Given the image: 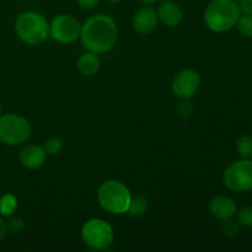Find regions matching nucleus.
Here are the masks:
<instances>
[{
  "label": "nucleus",
  "mask_w": 252,
  "mask_h": 252,
  "mask_svg": "<svg viewBox=\"0 0 252 252\" xmlns=\"http://www.w3.org/2000/svg\"><path fill=\"white\" fill-rule=\"evenodd\" d=\"M240 12L234 0H213L204 10V22L209 30L221 33L235 26Z\"/></svg>",
  "instance_id": "f03ea898"
},
{
  "label": "nucleus",
  "mask_w": 252,
  "mask_h": 252,
  "mask_svg": "<svg viewBox=\"0 0 252 252\" xmlns=\"http://www.w3.org/2000/svg\"><path fill=\"white\" fill-rule=\"evenodd\" d=\"M62 149H63V142L57 137L49 138L46 142V145H44V150H46L47 155H52V157L58 155L62 152Z\"/></svg>",
  "instance_id": "6ab92c4d"
},
{
  "label": "nucleus",
  "mask_w": 252,
  "mask_h": 252,
  "mask_svg": "<svg viewBox=\"0 0 252 252\" xmlns=\"http://www.w3.org/2000/svg\"><path fill=\"white\" fill-rule=\"evenodd\" d=\"M0 116H1V106H0Z\"/></svg>",
  "instance_id": "c85d7f7f"
},
{
  "label": "nucleus",
  "mask_w": 252,
  "mask_h": 252,
  "mask_svg": "<svg viewBox=\"0 0 252 252\" xmlns=\"http://www.w3.org/2000/svg\"><path fill=\"white\" fill-rule=\"evenodd\" d=\"M47 153L39 145H27L20 153V162L27 169H39L46 162Z\"/></svg>",
  "instance_id": "f8f14e48"
},
{
  "label": "nucleus",
  "mask_w": 252,
  "mask_h": 252,
  "mask_svg": "<svg viewBox=\"0 0 252 252\" xmlns=\"http://www.w3.org/2000/svg\"><path fill=\"white\" fill-rule=\"evenodd\" d=\"M225 225H224V234L229 238H234L239 234L240 231V224L239 221L233 220V218L229 219V220H225Z\"/></svg>",
  "instance_id": "412c9836"
},
{
  "label": "nucleus",
  "mask_w": 252,
  "mask_h": 252,
  "mask_svg": "<svg viewBox=\"0 0 252 252\" xmlns=\"http://www.w3.org/2000/svg\"><path fill=\"white\" fill-rule=\"evenodd\" d=\"M235 26L241 36L246 37V38H252V15L244 14L243 16H239Z\"/></svg>",
  "instance_id": "a211bd4d"
},
{
  "label": "nucleus",
  "mask_w": 252,
  "mask_h": 252,
  "mask_svg": "<svg viewBox=\"0 0 252 252\" xmlns=\"http://www.w3.org/2000/svg\"><path fill=\"white\" fill-rule=\"evenodd\" d=\"M158 17L161 20L162 24L169 27H175L181 22L182 10L176 2L171 0H165L159 5L158 9Z\"/></svg>",
  "instance_id": "ddd939ff"
},
{
  "label": "nucleus",
  "mask_w": 252,
  "mask_h": 252,
  "mask_svg": "<svg viewBox=\"0 0 252 252\" xmlns=\"http://www.w3.org/2000/svg\"><path fill=\"white\" fill-rule=\"evenodd\" d=\"M226 189L234 192H248L252 189V160L241 159L228 165L223 174Z\"/></svg>",
  "instance_id": "423d86ee"
},
{
  "label": "nucleus",
  "mask_w": 252,
  "mask_h": 252,
  "mask_svg": "<svg viewBox=\"0 0 252 252\" xmlns=\"http://www.w3.org/2000/svg\"><path fill=\"white\" fill-rule=\"evenodd\" d=\"M83 240L89 248L94 250H106L113 243L112 226L102 219H90L86 221L81 229Z\"/></svg>",
  "instance_id": "0eeeda50"
},
{
  "label": "nucleus",
  "mask_w": 252,
  "mask_h": 252,
  "mask_svg": "<svg viewBox=\"0 0 252 252\" xmlns=\"http://www.w3.org/2000/svg\"><path fill=\"white\" fill-rule=\"evenodd\" d=\"M201 85V78L198 73L192 69L181 70L174 78L171 84L172 93L181 100H189L198 91Z\"/></svg>",
  "instance_id": "1a4fd4ad"
},
{
  "label": "nucleus",
  "mask_w": 252,
  "mask_h": 252,
  "mask_svg": "<svg viewBox=\"0 0 252 252\" xmlns=\"http://www.w3.org/2000/svg\"><path fill=\"white\" fill-rule=\"evenodd\" d=\"M238 214V221L240 225L246 226V228H252V206L243 207Z\"/></svg>",
  "instance_id": "aec40b11"
},
{
  "label": "nucleus",
  "mask_w": 252,
  "mask_h": 252,
  "mask_svg": "<svg viewBox=\"0 0 252 252\" xmlns=\"http://www.w3.org/2000/svg\"><path fill=\"white\" fill-rule=\"evenodd\" d=\"M236 150L243 159L252 158V135L244 134L236 140Z\"/></svg>",
  "instance_id": "f3484780"
},
{
  "label": "nucleus",
  "mask_w": 252,
  "mask_h": 252,
  "mask_svg": "<svg viewBox=\"0 0 252 252\" xmlns=\"http://www.w3.org/2000/svg\"><path fill=\"white\" fill-rule=\"evenodd\" d=\"M6 231H7V225L5 224V221L0 218V241H1L2 238L6 235Z\"/></svg>",
  "instance_id": "a878e982"
},
{
  "label": "nucleus",
  "mask_w": 252,
  "mask_h": 252,
  "mask_svg": "<svg viewBox=\"0 0 252 252\" xmlns=\"http://www.w3.org/2000/svg\"><path fill=\"white\" fill-rule=\"evenodd\" d=\"M24 226L25 224L21 219H12V220L9 221L7 228H9L12 233H19V231H21L22 229H24Z\"/></svg>",
  "instance_id": "5701e85b"
},
{
  "label": "nucleus",
  "mask_w": 252,
  "mask_h": 252,
  "mask_svg": "<svg viewBox=\"0 0 252 252\" xmlns=\"http://www.w3.org/2000/svg\"><path fill=\"white\" fill-rule=\"evenodd\" d=\"M78 69L84 76H94L100 69V59L94 52H88L79 57Z\"/></svg>",
  "instance_id": "4468645a"
},
{
  "label": "nucleus",
  "mask_w": 252,
  "mask_h": 252,
  "mask_svg": "<svg viewBox=\"0 0 252 252\" xmlns=\"http://www.w3.org/2000/svg\"><path fill=\"white\" fill-rule=\"evenodd\" d=\"M80 31L81 25L71 15H58L49 25V33L59 43H73L80 37Z\"/></svg>",
  "instance_id": "6e6552de"
},
{
  "label": "nucleus",
  "mask_w": 252,
  "mask_h": 252,
  "mask_svg": "<svg viewBox=\"0 0 252 252\" xmlns=\"http://www.w3.org/2000/svg\"><path fill=\"white\" fill-rule=\"evenodd\" d=\"M76 2H78V5L81 7V9L88 10V9H94L95 6H97L100 0H76Z\"/></svg>",
  "instance_id": "b1692460"
},
{
  "label": "nucleus",
  "mask_w": 252,
  "mask_h": 252,
  "mask_svg": "<svg viewBox=\"0 0 252 252\" xmlns=\"http://www.w3.org/2000/svg\"><path fill=\"white\" fill-rule=\"evenodd\" d=\"M31 135V126L25 117L15 113L0 116V142L17 145L26 142Z\"/></svg>",
  "instance_id": "39448f33"
},
{
  "label": "nucleus",
  "mask_w": 252,
  "mask_h": 252,
  "mask_svg": "<svg viewBox=\"0 0 252 252\" xmlns=\"http://www.w3.org/2000/svg\"><path fill=\"white\" fill-rule=\"evenodd\" d=\"M17 209V198L12 193H5L0 198V213L4 217H11Z\"/></svg>",
  "instance_id": "dca6fc26"
},
{
  "label": "nucleus",
  "mask_w": 252,
  "mask_h": 252,
  "mask_svg": "<svg viewBox=\"0 0 252 252\" xmlns=\"http://www.w3.org/2000/svg\"><path fill=\"white\" fill-rule=\"evenodd\" d=\"M107 2H110V4H118V2L121 1V0H106Z\"/></svg>",
  "instance_id": "cd10ccee"
},
{
  "label": "nucleus",
  "mask_w": 252,
  "mask_h": 252,
  "mask_svg": "<svg viewBox=\"0 0 252 252\" xmlns=\"http://www.w3.org/2000/svg\"><path fill=\"white\" fill-rule=\"evenodd\" d=\"M234 1H240V0H234Z\"/></svg>",
  "instance_id": "c756f323"
},
{
  "label": "nucleus",
  "mask_w": 252,
  "mask_h": 252,
  "mask_svg": "<svg viewBox=\"0 0 252 252\" xmlns=\"http://www.w3.org/2000/svg\"><path fill=\"white\" fill-rule=\"evenodd\" d=\"M148 202L144 197L135 196L130 198L129 206H128L127 213L132 217H142L147 213Z\"/></svg>",
  "instance_id": "2eb2a0df"
},
{
  "label": "nucleus",
  "mask_w": 252,
  "mask_h": 252,
  "mask_svg": "<svg viewBox=\"0 0 252 252\" xmlns=\"http://www.w3.org/2000/svg\"><path fill=\"white\" fill-rule=\"evenodd\" d=\"M240 11L246 15H252V0H240Z\"/></svg>",
  "instance_id": "393cba45"
},
{
  "label": "nucleus",
  "mask_w": 252,
  "mask_h": 252,
  "mask_svg": "<svg viewBox=\"0 0 252 252\" xmlns=\"http://www.w3.org/2000/svg\"><path fill=\"white\" fill-rule=\"evenodd\" d=\"M100 206L112 214L127 213L132 196L125 184L117 180H107L100 186L97 192Z\"/></svg>",
  "instance_id": "20e7f679"
},
{
  "label": "nucleus",
  "mask_w": 252,
  "mask_h": 252,
  "mask_svg": "<svg viewBox=\"0 0 252 252\" xmlns=\"http://www.w3.org/2000/svg\"><path fill=\"white\" fill-rule=\"evenodd\" d=\"M117 36V24L108 15L98 14L91 16L81 26L80 38L84 47L96 54L110 51L115 46Z\"/></svg>",
  "instance_id": "f257e3e1"
},
{
  "label": "nucleus",
  "mask_w": 252,
  "mask_h": 252,
  "mask_svg": "<svg viewBox=\"0 0 252 252\" xmlns=\"http://www.w3.org/2000/svg\"><path fill=\"white\" fill-rule=\"evenodd\" d=\"M177 111H179V115H181L182 117H189L192 113V106L191 103L189 102V100H182L181 102L179 103Z\"/></svg>",
  "instance_id": "4be33fe9"
},
{
  "label": "nucleus",
  "mask_w": 252,
  "mask_h": 252,
  "mask_svg": "<svg viewBox=\"0 0 252 252\" xmlns=\"http://www.w3.org/2000/svg\"><path fill=\"white\" fill-rule=\"evenodd\" d=\"M15 32L22 42L30 46H36L47 39L49 24L39 12L25 11L20 14L15 21Z\"/></svg>",
  "instance_id": "7ed1b4c3"
},
{
  "label": "nucleus",
  "mask_w": 252,
  "mask_h": 252,
  "mask_svg": "<svg viewBox=\"0 0 252 252\" xmlns=\"http://www.w3.org/2000/svg\"><path fill=\"white\" fill-rule=\"evenodd\" d=\"M142 2H144V4L147 5H152V4H155V2H158L159 0H140Z\"/></svg>",
  "instance_id": "bb28decb"
},
{
  "label": "nucleus",
  "mask_w": 252,
  "mask_h": 252,
  "mask_svg": "<svg viewBox=\"0 0 252 252\" xmlns=\"http://www.w3.org/2000/svg\"><path fill=\"white\" fill-rule=\"evenodd\" d=\"M158 12L153 7H142L134 14L132 20V26L137 33L150 34L155 31L158 26Z\"/></svg>",
  "instance_id": "9d476101"
},
{
  "label": "nucleus",
  "mask_w": 252,
  "mask_h": 252,
  "mask_svg": "<svg viewBox=\"0 0 252 252\" xmlns=\"http://www.w3.org/2000/svg\"><path fill=\"white\" fill-rule=\"evenodd\" d=\"M209 211L212 216L219 220H229L234 218L238 212L235 201L228 196H217L209 203Z\"/></svg>",
  "instance_id": "9b49d317"
}]
</instances>
